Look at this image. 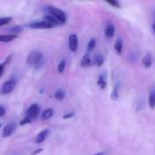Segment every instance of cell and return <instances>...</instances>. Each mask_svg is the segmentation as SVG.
I'll return each mask as SVG.
<instances>
[{
    "mask_svg": "<svg viewBox=\"0 0 155 155\" xmlns=\"http://www.w3.org/2000/svg\"><path fill=\"white\" fill-rule=\"evenodd\" d=\"M31 122H32V120H31V119H29L27 116H26V117H25V118L20 122V124H21V125H25V124H30Z\"/></svg>",
    "mask_w": 155,
    "mask_h": 155,
    "instance_id": "cb8c5ba5",
    "label": "cell"
},
{
    "mask_svg": "<svg viewBox=\"0 0 155 155\" xmlns=\"http://www.w3.org/2000/svg\"><path fill=\"white\" fill-rule=\"evenodd\" d=\"M49 134V130L48 129H45L43 131H41L36 137V143H42L43 142H45V140L48 138Z\"/></svg>",
    "mask_w": 155,
    "mask_h": 155,
    "instance_id": "30bf717a",
    "label": "cell"
},
{
    "mask_svg": "<svg viewBox=\"0 0 155 155\" xmlns=\"http://www.w3.org/2000/svg\"><path fill=\"white\" fill-rule=\"evenodd\" d=\"M95 46H96V39L95 38H92V39L90 40V42H89V44L87 45V51H88V53L92 52L94 50Z\"/></svg>",
    "mask_w": 155,
    "mask_h": 155,
    "instance_id": "d6986e66",
    "label": "cell"
},
{
    "mask_svg": "<svg viewBox=\"0 0 155 155\" xmlns=\"http://www.w3.org/2000/svg\"><path fill=\"white\" fill-rule=\"evenodd\" d=\"M45 20H47L48 22H49L51 25H58L59 23H58V21L56 19V18H54L51 15H46L45 16Z\"/></svg>",
    "mask_w": 155,
    "mask_h": 155,
    "instance_id": "44dd1931",
    "label": "cell"
},
{
    "mask_svg": "<svg viewBox=\"0 0 155 155\" xmlns=\"http://www.w3.org/2000/svg\"><path fill=\"white\" fill-rule=\"evenodd\" d=\"M73 115V113H71V114H66V115H64V119H67V118H70L71 116Z\"/></svg>",
    "mask_w": 155,
    "mask_h": 155,
    "instance_id": "83f0119b",
    "label": "cell"
},
{
    "mask_svg": "<svg viewBox=\"0 0 155 155\" xmlns=\"http://www.w3.org/2000/svg\"><path fill=\"white\" fill-rule=\"evenodd\" d=\"M65 68H66V60L63 59V60L60 61V63L58 65V73L59 74H62L64 72Z\"/></svg>",
    "mask_w": 155,
    "mask_h": 155,
    "instance_id": "7402d4cb",
    "label": "cell"
},
{
    "mask_svg": "<svg viewBox=\"0 0 155 155\" xmlns=\"http://www.w3.org/2000/svg\"><path fill=\"white\" fill-rule=\"evenodd\" d=\"M5 114V108L3 105H0V117H3Z\"/></svg>",
    "mask_w": 155,
    "mask_h": 155,
    "instance_id": "484cf974",
    "label": "cell"
},
{
    "mask_svg": "<svg viewBox=\"0 0 155 155\" xmlns=\"http://www.w3.org/2000/svg\"><path fill=\"white\" fill-rule=\"evenodd\" d=\"M152 28H153V33H154V35H155V17H154V20H153V22Z\"/></svg>",
    "mask_w": 155,
    "mask_h": 155,
    "instance_id": "f546056e",
    "label": "cell"
},
{
    "mask_svg": "<svg viewBox=\"0 0 155 155\" xmlns=\"http://www.w3.org/2000/svg\"><path fill=\"white\" fill-rule=\"evenodd\" d=\"M28 27L33 28V29H48L53 27L54 25H51L49 22H48L47 20H43V21H37V22H33L29 25H27Z\"/></svg>",
    "mask_w": 155,
    "mask_h": 155,
    "instance_id": "277c9868",
    "label": "cell"
},
{
    "mask_svg": "<svg viewBox=\"0 0 155 155\" xmlns=\"http://www.w3.org/2000/svg\"><path fill=\"white\" fill-rule=\"evenodd\" d=\"M48 10L49 14L58 21L59 24H65L67 22V15L62 10H60L55 6H52V5H48Z\"/></svg>",
    "mask_w": 155,
    "mask_h": 155,
    "instance_id": "7a4b0ae2",
    "label": "cell"
},
{
    "mask_svg": "<svg viewBox=\"0 0 155 155\" xmlns=\"http://www.w3.org/2000/svg\"><path fill=\"white\" fill-rule=\"evenodd\" d=\"M17 37L16 35H13V34H9V35H0V42L2 43H9L11 41H13L14 39H16Z\"/></svg>",
    "mask_w": 155,
    "mask_h": 155,
    "instance_id": "7c38bea8",
    "label": "cell"
},
{
    "mask_svg": "<svg viewBox=\"0 0 155 155\" xmlns=\"http://www.w3.org/2000/svg\"><path fill=\"white\" fill-rule=\"evenodd\" d=\"M104 62V58L101 54H98L94 57V64L97 66H101Z\"/></svg>",
    "mask_w": 155,
    "mask_h": 155,
    "instance_id": "ffe728a7",
    "label": "cell"
},
{
    "mask_svg": "<svg viewBox=\"0 0 155 155\" xmlns=\"http://www.w3.org/2000/svg\"><path fill=\"white\" fill-rule=\"evenodd\" d=\"M78 45H79V39H78L77 35L76 34L70 35L69 37V47L70 51L75 53L78 49Z\"/></svg>",
    "mask_w": 155,
    "mask_h": 155,
    "instance_id": "52a82bcc",
    "label": "cell"
},
{
    "mask_svg": "<svg viewBox=\"0 0 155 155\" xmlns=\"http://www.w3.org/2000/svg\"><path fill=\"white\" fill-rule=\"evenodd\" d=\"M39 113H40V107L37 104H31L27 111H26V116L31 119V120H34L36 119L38 115H39Z\"/></svg>",
    "mask_w": 155,
    "mask_h": 155,
    "instance_id": "5b68a950",
    "label": "cell"
},
{
    "mask_svg": "<svg viewBox=\"0 0 155 155\" xmlns=\"http://www.w3.org/2000/svg\"><path fill=\"white\" fill-rule=\"evenodd\" d=\"M42 61H43V54L40 51L35 50L32 51L26 57V64L29 66H35V67H38L41 66L40 64H42Z\"/></svg>",
    "mask_w": 155,
    "mask_h": 155,
    "instance_id": "6da1fadb",
    "label": "cell"
},
{
    "mask_svg": "<svg viewBox=\"0 0 155 155\" xmlns=\"http://www.w3.org/2000/svg\"><path fill=\"white\" fill-rule=\"evenodd\" d=\"M11 17H0V26L7 25L11 21Z\"/></svg>",
    "mask_w": 155,
    "mask_h": 155,
    "instance_id": "603a6c76",
    "label": "cell"
},
{
    "mask_svg": "<svg viewBox=\"0 0 155 155\" xmlns=\"http://www.w3.org/2000/svg\"><path fill=\"white\" fill-rule=\"evenodd\" d=\"M5 64H0V76L3 74V71H4V67H5Z\"/></svg>",
    "mask_w": 155,
    "mask_h": 155,
    "instance_id": "4316f807",
    "label": "cell"
},
{
    "mask_svg": "<svg viewBox=\"0 0 155 155\" xmlns=\"http://www.w3.org/2000/svg\"><path fill=\"white\" fill-rule=\"evenodd\" d=\"M90 64H91V58L88 53V54H84V56L82 57L81 62H80V65H81V67H89Z\"/></svg>",
    "mask_w": 155,
    "mask_h": 155,
    "instance_id": "4fadbf2b",
    "label": "cell"
},
{
    "mask_svg": "<svg viewBox=\"0 0 155 155\" xmlns=\"http://www.w3.org/2000/svg\"><path fill=\"white\" fill-rule=\"evenodd\" d=\"M98 85L100 86V89H105L107 86V81H106V74H101L99 76L98 82H97Z\"/></svg>",
    "mask_w": 155,
    "mask_h": 155,
    "instance_id": "5bb4252c",
    "label": "cell"
},
{
    "mask_svg": "<svg viewBox=\"0 0 155 155\" xmlns=\"http://www.w3.org/2000/svg\"><path fill=\"white\" fill-rule=\"evenodd\" d=\"M119 89H120V84H116L114 85V87H113V91H112L111 95V100L116 101V100L119 98V95H120V94H120Z\"/></svg>",
    "mask_w": 155,
    "mask_h": 155,
    "instance_id": "e0dca14e",
    "label": "cell"
},
{
    "mask_svg": "<svg viewBox=\"0 0 155 155\" xmlns=\"http://www.w3.org/2000/svg\"><path fill=\"white\" fill-rule=\"evenodd\" d=\"M106 154V152H99V153H96L95 154L93 155H105Z\"/></svg>",
    "mask_w": 155,
    "mask_h": 155,
    "instance_id": "f1b7e54d",
    "label": "cell"
},
{
    "mask_svg": "<svg viewBox=\"0 0 155 155\" xmlns=\"http://www.w3.org/2000/svg\"><path fill=\"white\" fill-rule=\"evenodd\" d=\"M153 56L151 53H147L144 57L143 58V61H142V64L143 65L144 68L148 69L152 66L153 64Z\"/></svg>",
    "mask_w": 155,
    "mask_h": 155,
    "instance_id": "ba28073f",
    "label": "cell"
},
{
    "mask_svg": "<svg viewBox=\"0 0 155 155\" xmlns=\"http://www.w3.org/2000/svg\"><path fill=\"white\" fill-rule=\"evenodd\" d=\"M66 96V94L63 90L59 89L58 91H56V93L54 94V97L58 100V101H62Z\"/></svg>",
    "mask_w": 155,
    "mask_h": 155,
    "instance_id": "ac0fdd59",
    "label": "cell"
},
{
    "mask_svg": "<svg viewBox=\"0 0 155 155\" xmlns=\"http://www.w3.org/2000/svg\"><path fill=\"white\" fill-rule=\"evenodd\" d=\"M53 114H54L53 109L48 108V109H46V110L42 113V114H41V120H42V121H48V120H49V119L53 116Z\"/></svg>",
    "mask_w": 155,
    "mask_h": 155,
    "instance_id": "8fae6325",
    "label": "cell"
},
{
    "mask_svg": "<svg viewBox=\"0 0 155 155\" xmlns=\"http://www.w3.org/2000/svg\"><path fill=\"white\" fill-rule=\"evenodd\" d=\"M148 104L150 106L151 109H154L155 108V89H153L148 97Z\"/></svg>",
    "mask_w": 155,
    "mask_h": 155,
    "instance_id": "9a60e30c",
    "label": "cell"
},
{
    "mask_svg": "<svg viewBox=\"0 0 155 155\" xmlns=\"http://www.w3.org/2000/svg\"><path fill=\"white\" fill-rule=\"evenodd\" d=\"M104 32H105V35H106L107 37H109V38L113 37L114 35H115V26H114V25L111 22H108L106 26H105Z\"/></svg>",
    "mask_w": 155,
    "mask_h": 155,
    "instance_id": "9c48e42d",
    "label": "cell"
},
{
    "mask_svg": "<svg viewBox=\"0 0 155 155\" xmlns=\"http://www.w3.org/2000/svg\"><path fill=\"white\" fill-rule=\"evenodd\" d=\"M122 38H118L115 42V45H114V49L116 51V53L118 54H122Z\"/></svg>",
    "mask_w": 155,
    "mask_h": 155,
    "instance_id": "2e32d148",
    "label": "cell"
},
{
    "mask_svg": "<svg viewBox=\"0 0 155 155\" xmlns=\"http://www.w3.org/2000/svg\"><path fill=\"white\" fill-rule=\"evenodd\" d=\"M107 2H108V4L113 5V6L116 7V8H119V7H120V4H119V2H117V1H107Z\"/></svg>",
    "mask_w": 155,
    "mask_h": 155,
    "instance_id": "d4e9b609",
    "label": "cell"
},
{
    "mask_svg": "<svg viewBox=\"0 0 155 155\" xmlns=\"http://www.w3.org/2000/svg\"><path fill=\"white\" fill-rule=\"evenodd\" d=\"M16 124L15 122H12V123H9L7 124L4 129H3V132H2V137L3 138H7L9 137L10 135H12L14 134V132L16 131Z\"/></svg>",
    "mask_w": 155,
    "mask_h": 155,
    "instance_id": "8992f818",
    "label": "cell"
},
{
    "mask_svg": "<svg viewBox=\"0 0 155 155\" xmlns=\"http://www.w3.org/2000/svg\"><path fill=\"white\" fill-rule=\"evenodd\" d=\"M1 125H2V124H1V123H0V128H1Z\"/></svg>",
    "mask_w": 155,
    "mask_h": 155,
    "instance_id": "4dcf8cb0",
    "label": "cell"
},
{
    "mask_svg": "<svg viewBox=\"0 0 155 155\" xmlns=\"http://www.w3.org/2000/svg\"><path fill=\"white\" fill-rule=\"evenodd\" d=\"M16 86V79H9V80H7L6 82L4 83V84L2 86L1 93L3 94H8L12 93L15 90Z\"/></svg>",
    "mask_w": 155,
    "mask_h": 155,
    "instance_id": "3957f363",
    "label": "cell"
}]
</instances>
